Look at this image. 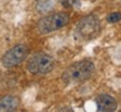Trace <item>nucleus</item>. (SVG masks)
I'll return each instance as SVG.
<instances>
[{
    "mask_svg": "<svg viewBox=\"0 0 121 112\" xmlns=\"http://www.w3.org/2000/svg\"><path fill=\"white\" fill-rule=\"evenodd\" d=\"M94 64L90 60H80L69 65L64 71L62 80L66 84H76L87 81L94 74Z\"/></svg>",
    "mask_w": 121,
    "mask_h": 112,
    "instance_id": "obj_1",
    "label": "nucleus"
},
{
    "mask_svg": "<svg viewBox=\"0 0 121 112\" xmlns=\"http://www.w3.org/2000/svg\"><path fill=\"white\" fill-rule=\"evenodd\" d=\"M100 29L101 24L99 18L94 15H87L78 22L74 35L80 40H91L99 35Z\"/></svg>",
    "mask_w": 121,
    "mask_h": 112,
    "instance_id": "obj_2",
    "label": "nucleus"
},
{
    "mask_svg": "<svg viewBox=\"0 0 121 112\" xmlns=\"http://www.w3.org/2000/svg\"><path fill=\"white\" fill-rule=\"evenodd\" d=\"M69 22V15L66 13H56L43 17L37 24L39 34L46 35L66 26Z\"/></svg>",
    "mask_w": 121,
    "mask_h": 112,
    "instance_id": "obj_3",
    "label": "nucleus"
},
{
    "mask_svg": "<svg viewBox=\"0 0 121 112\" xmlns=\"http://www.w3.org/2000/svg\"><path fill=\"white\" fill-rule=\"evenodd\" d=\"M55 62L52 56L45 53H38L29 60L27 64V69L31 74L36 75H45L52 72L54 69Z\"/></svg>",
    "mask_w": 121,
    "mask_h": 112,
    "instance_id": "obj_4",
    "label": "nucleus"
},
{
    "mask_svg": "<svg viewBox=\"0 0 121 112\" xmlns=\"http://www.w3.org/2000/svg\"><path fill=\"white\" fill-rule=\"evenodd\" d=\"M28 47L24 44H18L13 48H10L1 58V63L4 67H15L22 63L28 56Z\"/></svg>",
    "mask_w": 121,
    "mask_h": 112,
    "instance_id": "obj_5",
    "label": "nucleus"
},
{
    "mask_svg": "<svg viewBox=\"0 0 121 112\" xmlns=\"http://www.w3.org/2000/svg\"><path fill=\"white\" fill-rule=\"evenodd\" d=\"M96 108L100 112H113L118 108L117 100L109 94H101L95 99Z\"/></svg>",
    "mask_w": 121,
    "mask_h": 112,
    "instance_id": "obj_6",
    "label": "nucleus"
},
{
    "mask_svg": "<svg viewBox=\"0 0 121 112\" xmlns=\"http://www.w3.org/2000/svg\"><path fill=\"white\" fill-rule=\"evenodd\" d=\"M18 99L11 95L4 96L0 102V111H6V112H11L15 111L18 108Z\"/></svg>",
    "mask_w": 121,
    "mask_h": 112,
    "instance_id": "obj_7",
    "label": "nucleus"
},
{
    "mask_svg": "<svg viewBox=\"0 0 121 112\" xmlns=\"http://www.w3.org/2000/svg\"><path fill=\"white\" fill-rule=\"evenodd\" d=\"M107 20H108L109 22H111V24L120 22L121 20V13H119V11H114V13H109L108 17H107Z\"/></svg>",
    "mask_w": 121,
    "mask_h": 112,
    "instance_id": "obj_8",
    "label": "nucleus"
},
{
    "mask_svg": "<svg viewBox=\"0 0 121 112\" xmlns=\"http://www.w3.org/2000/svg\"><path fill=\"white\" fill-rule=\"evenodd\" d=\"M62 4L64 7H78L80 6V0H60Z\"/></svg>",
    "mask_w": 121,
    "mask_h": 112,
    "instance_id": "obj_9",
    "label": "nucleus"
}]
</instances>
